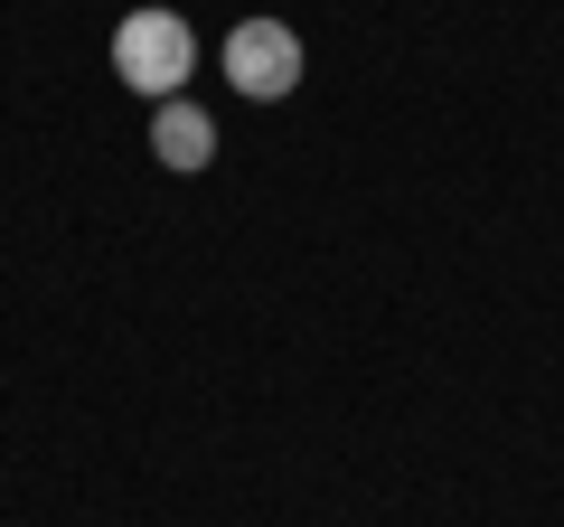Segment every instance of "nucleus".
Listing matches in <instances>:
<instances>
[{
  "label": "nucleus",
  "mask_w": 564,
  "mask_h": 527,
  "mask_svg": "<svg viewBox=\"0 0 564 527\" xmlns=\"http://www.w3.org/2000/svg\"><path fill=\"white\" fill-rule=\"evenodd\" d=\"M198 66V39H188V20L180 10H132V20L113 29V76L132 85V95H161L170 104V85Z\"/></svg>",
  "instance_id": "1"
},
{
  "label": "nucleus",
  "mask_w": 564,
  "mask_h": 527,
  "mask_svg": "<svg viewBox=\"0 0 564 527\" xmlns=\"http://www.w3.org/2000/svg\"><path fill=\"white\" fill-rule=\"evenodd\" d=\"M226 76H236L254 104L292 95V85H302V39H292L282 20H245L236 39H226Z\"/></svg>",
  "instance_id": "2"
},
{
  "label": "nucleus",
  "mask_w": 564,
  "mask_h": 527,
  "mask_svg": "<svg viewBox=\"0 0 564 527\" xmlns=\"http://www.w3.org/2000/svg\"><path fill=\"white\" fill-rule=\"evenodd\" d=\"M151 151H161L170 170H207L217 161V122H207L198 104H161V114H151Z\"/></svg>",
  "instance_id": "3"
}]
</instances>
